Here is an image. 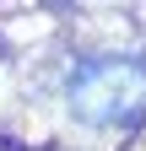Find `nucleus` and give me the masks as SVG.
Masks as SVG:
<instances>
[{"label": "nucleus", "mask_w": 146, "mask_h": 151, "mask_svg": "<svg viewBox=\"0 0 146 151\" xmlns=\"http://www.w3.org/2000/svg\"><path fill=\"white\" fill-rule=\"evenodd\" d=\"M65 108L81 124L124 129L146 119V60L135 54H92L65 76Z\"/></svg>", "instance_id": "f257e3e1"}]
</instances>
